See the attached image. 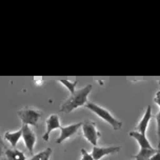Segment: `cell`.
<instances>
[{"label":"cell","mask_w":160,"mask_h":160,"mask_svg":"<svg viewBox=\"0 0 160 160\" xmlns=\"http://www.w3.org/2000/svg\"><path fill=\"white\" fill-rule=\"evenodd\" d=\"M85 108H87L88 110H90L92 113L95 114V115L98 116L100 119H102L103 121L107 122L108 124H110L115 131L121 128L122 122L117 118H115V117L113 116V114L108 110H107V108L100 107V105L94 103V102H88V103L85 104Z\"/></svg>","instance_id":"2"},{"label":"cell","mask_w":160,"mask_h":160,"mask_svg":"<svg viewBox=\"0 0 160 160\" xmlns=\"http://www.w3.org/2000/svg\"><path fill=\"white\" fill-rule=\"evenodd\" d=\"M4 155L7 157L8 160H27V156L25 154L20 150L17 148H7L4 151Z\"/></svg>","instance_id":"12"},{"label":"cell","mask_w":160,"mask_h":160,"mask_svg":"<svg viewBox=\"0 0 160 160\" xmlns=\"http://www.w3.org/2000/svg\"><path fill=\"white\" fill-rule=\"evenodd\" d=\"M57 81H58L59 83H61L63 87L67 88L71 95H73V94L76 92L77 80L76 81H71V80H67V79H59V80H57Z\"/></svg>","instance_id":"15"},{"label":"cell","mask_w":160,"mask_h":160,"mask_svg":"<svg viewBox=\"0 0 160 160\" xmlns=\"http://www.w3.org/2000/svg\"><path fill=\"white\" fill-rule=\"evenodd\" d=\"M21 137H22L21 128L17 131H14V132H5L4 133V139L11 144V147H12L13 148H16V145L19 142V140Z\"/></svg>","instance_id":"11"},{"label":"cell","mask_w":160,"mask_h":160,"mask_svg":"<svg viewBox=\"0 0 160 160\" xmlns=\"http://www.w3.org/2000/svg\"><path fill=\"white\" fill-rule=\"evenodd\" d=\"M5 148H7V147H5L3 140H2V138H1V134H0V159H1L2 155L4 154Z\"/></svg>","instance_id":"18"},{"label":"cell","mask_w":160,"mask_h":160,"mask_svg":"<svg viewBox=\"0 0 160 160\" xmlns=\"http://www.w3.org/2000/svg\"><path fill=\"white\" fill-rule=\"evenodd\" d=\"M159 82H160V80H159Z\"/></svg>","instance_id":"21"},{"label":"cell","mask_w":160,"mask_h":160,"mask_svg":"<svg viewBox=\"0 0 160 160\" xmlns=\"http://www.w3.org/2000/svg\"><path fill=\"white\" fill-rule=\"evenodd\" d=\"M158 148H143V150H139V152L136 155H133L132 157L135 160H148L154 154L157 152Z\"/></svg>","instance_id":"13"},{"label":"cell","mask_w":160,"mask_h":160,"mask_svg":"<svg viewBox=\"0 0 160 160\" xmlns=\"http://www.w3.org/2000/svg\"><path fill=\"white\" fill-rule=\"evenodd\" d=\"M128 136L136 140L140 150H143V148H153L152 143L148 141L147 135H144V134H141V133L137 132V131H131V132L128 133Z\"/></svg>","instance_id":"10"},{"label":"cell","mask_w":160,"mask_h":160,"mask_svg":"<svg viewBox=\"0 0 160 160\" xmlns=\"http://www.w3.org/2000/svg\"><path fill=\"white\" fill-rule=\"evenodd\" d=\"M21 130H22V138H23L25 148H27V150L28 151V153L33 156L34 148H35L36 141H37L36 133L31 128L30 125H27V124H22Z\"/></svg>","instance_id":"5"},{"label":"cell","mask_w":160,"mask_h":160,"mask_svg":"<svg viewBox=\"0 0 160 160\" xmlns=\"http://www.w3.org/2000/svg\"><path fill=\"white\" fill-rule=\"evenodd\" d=\"M82 123H83V122H78V123H72V124L67 125V127L60 128V135L58 138L56 139V143H62L65 140L73 137L78 132L79 128L82 127Z\"/></svg>","instance_id":"6"},{"label":"cell","mask_w":160,"mask_h":160,"mask_svg":"<svg viewBox=\"0 0 160 160\" xmlns=\"http://www.w3.org/2000/svg\"><path fill=\"white\" fill-rule=\"evenodd\" d=\"M82 135H83V138H85L90 142L91 144L94 145V147H97L98 144V140L101 136V133L97 130V125L94 121H85L82 123Z\"/></svg>","instance_id":"4"},{"label":"cell","mask_w":160,"mask_h":160,"mask_svg":"<svg viewBox=\"0 0 160 160\" xmlns=\"http://www.w3.org/2000/svg\"><path fill=\"white\" fill-rule=\"evenodd\" d=\"M61 128V124H60V120H59V116L57 114H52L48 117L47 121H45V133L44 135L42 136V139L44 141H48L50 140V136L51 133L55 130H60Z\"/></svg>","instance_id":"7"},{"label":"cell","mask_w":160,"mask_h":160,"mask_svg":"<svg viewBox=\"0 0 160 160\" xmlns=\"http://www.w3.org/2000/svg\"><path fill=\"white\" fill-rule=\"evenodd\" d=\"M156 124H157V137H158V150H160V110L156 115Z\"/></svg>","instance_id":"16"},{"label":"cell","mask_w":160,"mask_h":160,"mask_svg":"<svg viewBox=\"0 0 160 160\" xmlns=\"http://www.w3.org/2000/svg\"><path fill=\"white\" fill-rule=\"evenodd\" d=\"M154 103H156L160 108V90L157 91L155 96H154Z\"/></svg>","instance_id":"19"},{"label":"cell","mask_w":160,"mask_h":160,"mask_svg":"<svg viewBox=\"0 0 160 160\" xmlns=\"http://www.w3.org/2000/svg\"><path fill=\"white\" fill-rule=\"evenodd\" d=\"M53 150L51 148H47L45 150H43L42 152H39L38 154H35L31 157L30 159L27 160H50L51 155H52Z\"/></svg>","instance_id":"14"},{"label":"cell","mask_w":160,"mask_h":160,"mask_svg":"<svg viewBox=\"0 0 160 160\" xmlns=\"http://www.w3.org/2000/svg\"><path fill=\"white\" fill-rule=\"evenodd\" d=\"M93 90V84H87L85 87L76 90V92L65 99L60 105V112L64 114H70L77 108L85 107L88 103V98L90 93Z\"/></svg>","instance_id":"1"},{"label":"cell","mask_w":160,"mask_h":160,"mask_svg":"<svg viewBox=\"0 0 160 160\" xmlns=\"http://www.w3.org/2000/svg\"><path fill=\"white\" fill-rule=\"evenodd\" d=\"M17 115L21 120L22 124L30 127H38V122L43 115L42 111L33 107H24L17 112Z\"/></svg>","instance_id":"3"},{"label":"cell","mask_w":160,"mask_h":160,"mask_svg":"<svg viewBox=\"0 0 160 160\" xmlns=\"http://www.w3.org/2000/svg\"><path fill=\"white\" fill-rule=\"evenodd\" d=\"M152 107L151 105H148L147 107V110H145V112L143 114V116H142V118L140 119V121L138 122V124H137L136 127V131L141 134H144L147 133V130L148 128V124H150L151 122V119H152Z\"/></svg>","instance_id":"9"},{"label":"cell","mask_w":160,"mask_h":160,"mask_svg":"<svg viewBox=\"0 0 160 160\" xmlns=\"http://www.w3.org/2000/svg\"><path fill=\"white\" fill-rule=\"evenodd\" d=\"M148 160H160V150H157V152Z\"/></svg>","instance_id":"20"},{"label":"cell","mask_w":160,"mask_h":160,"mask_svg":"<svg viewBox=\"0 0 160 160\" xmlns=\"http://www.w3.org/2000/svg\"><path fill=\"white\" fill-rule=\"evenodd\" d=\"M80 160H95V159L93 158V156L85 148H81V158H80Z\"/></svg>","instance_id":"17"},{"label":"cell","mask_w":160,"mask_h":160,"mask_svg":"<svg viewBox=\"0 0 160 160\" xmlns=\"http://www.w3.org/2000/svg\"><path fill=\"white\" fill-rule=\"evenodd\" d=\"M121 150V147H93L91 155L95 160H100L108 155H113Z\"/></svg>","instance_id":"8"}]
</instances>
